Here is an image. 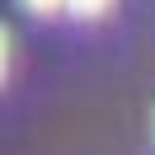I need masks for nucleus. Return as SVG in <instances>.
Returning <instances> with one entry per match:
<instances>
[{"label": "nucleus", "mask_w": 155, "mask_h": 155, "mask_svg": "<svg viewBox=\"0 0 155 155\" xmlns=\"http://www.w3.org/2000/svg\"><path fill=\"white\" fill-rule=\"evenodd\" d=\"M5 71H10V33L0 28V80H5Z\"/></svg>", "instance_id": "obj_3"}, {"label": "nucleus", "mask_w": 155, "mask_h": 155, "mask_svg": "<svg viewBox=\"0 0 155 155\" xmlns=\"http://www.w3.org/2000/svg\"><path fill=\"white\" fill-rule=\"evenodd\" d=\"M28 14H38V19H52L57 10H66V0H19Z\"/></svg>", "instance_id": "obj_2"}, {"label": "nucleus", "mask_w": 155, "mask_h": 155, "mask_svg": "<svg viewBox=\"0 0 155 155\" xmlns=\"http://www.w3.org/2000/svg\"><path fill=\"white\" fill-rule=\"evenodd\" d=\"M66 10L75 14V19H104V14L113 10V0H66Z\"/></svg>", "instance_id": "obj_1"}]
</instances>
